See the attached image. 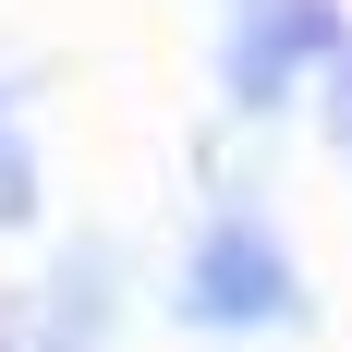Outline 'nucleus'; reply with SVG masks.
Segmentation results:
<instances>
[{
	"label": "nucleus",
	"mask_w": 352,
	"mask_h": 352,
	"mask_svg": "<svg viewBox=\"0 0 352 352\" xmlns=\"http://www.w3.org/2000/svg\"><path fill=\"white\" fill-rule=\"evenodd\" d=\"M0 352H12V328H0Z\"/></svg>",
	"instance_id": "obj_7"
},
{
	"label": "nucleus",
	"mask_w": 352,
	"mask_h": 352,
	"mask_svg": "<svg viewBox=\"0 0 352 352\" xmlns=\"http://www.w3.org/2000/svg\"><path fill=\"white\" fill-rule=\"evenodd\" d=\"M25 231H49V146L25 134V109L0 122V243H25Z\"/></svg>",
	"instance_id": "obj_4"
},
{
	"label": "nucleus",
	"mask_w": 352,
	"mask_h": 352,
	"mask_svg": "<svg viewBox=\"0 0 352 352\" xmlns=\"http://www.w3.org/2000/svg\"><path fill=\"white\" fill-rule=\"evenodd\" d=\"M122 316H134V267H122L109 231H61L49 267H36V292L0 304L12 352H109V340H122Z\"/></svg>",
	"instance_id": "obj_3"
},
{
	"label": "nucleus",
	"mask_w": 352,
	"mask_h": 352,
	"mask_svg": "<svg viewBox=\"0 0 352 352\" xmlns=\"http://www.w3.org/2000/svg\"><path fill=\"white\" fill-rule=\"evenodd\" d=\"M12 98H25V73H12V61H0V122H12Z\"/></svg>",
	"instance_id": "obj_6"
},
{
	"label": "nucleus",
	"mask_w": 352,
	"mask_h": 352,
	"mask_svg": "<svg viewBox=\"0 0 352 352\" xmlns=\"http://www.w3.org/2000/svg\"><path fill=\"white\" fill-rule=\"evenodd\" d=\"M170 328H195V340H304L316 328V280H304V255L280 243V219L255 195H219L182 231Z\"/></svg>",
	"instance_id": "obj_1"
},
{
	"label": "nucleus",
	"mask_w": 352,
	"mask_h": 352,
	"mask_svg": "<svg viewBox=\"0 0 352 352\" xmlns=\"http://www.w3.org/2000/svg\"><path fill=\"white\" fill-rule=\"evenodd\" d=\"M316 109H328V146L352 158V36L328 49V73H316Z\"/></svg>",
	"instance_id": "obj_5"
},
{
	"label": "nucleus",
	"mask_w": 352,
	"mask_h": 352,
	"mask_svg": "<svg viewBox=\"0 0 352 352\" xmlns=\"http://www.w3.org/2000/svg\"><path fill=\"white\" fill-rule=\"evenodd\" d=\"M352 36L340 0H219V36H207V73H219V109L267 134L304 85L328 73V49Z\"/></svg>",
	"instance_id": "obj_2"
}]
</instances>
